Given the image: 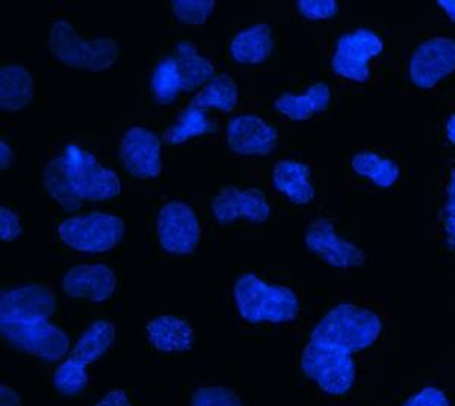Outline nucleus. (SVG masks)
I'll use <instances>...</instances> for the list:
<instances>
[{
    "mask_svg": "<svg viewBox=\"0 0 455 406\" xmlns=\"http://www.w3.org/2000/svg\"><path fill=\"white\" fill-rule=\"evenodd\" d=\"M172 5L178 20L188 25H202L212 16L216 4L212 0H175Z\"/></svg>",
    "mask_w": 455,
    "mask_h": 406,
    "instance_id": "30",
    "label": "nucleus"
},
{
    "mask_svg": "<svg viewBox=\"0 0 455 406\" xmlns=\"http://www.w3.org/2000/svg\"><path fill=\"white\" fill-rule=\"evenodd\" d=\"M49 46L58 61L90 72H104L113 66L119 55L117 43L109 38H98L93 42L83 40L72 25L64 20L53 23Z\"/></svg>",
    "mask_w": 455,
    "mask_h": 406,
    "instance_id": "3",
    "label": "nucleus"
},
{
    "mask_svg": "<svg viewBox=\"0 0 455 406\" xmlns=\"http://www.w3.org/2000/svg\"><path fill=\"white\" fill-rule=\"evenodd\" d=\"M96 406H131V403L124 391L116 390L108 393L104 399H100Z\"/></svg>",
    "mask_w": 455,
    "mask_h": 406,
    "instance_id": "36",
    "label": "nucleus"
},
{
    "mask_svg": "<svg viewBox=\"0 0 455 406\" xmlns=\"http://www.w3.org/2000/svg\"><path fill=\"white\" fill-rule=\"evenodd\" d=\"M57 308L53 294L40 285H27L0 296V323H27L49 320Z\"/></svg>",
    "mask_w": 455,
    "mask_h": 406,
    "instance_id": "9",
    "label": "nucleus"
},
{
    "mask_svg": "<svg viewBox=\"0 0 455 406\" xmlns=\"http://www.w3.org/2000/svg\"><path fill=\"white\" fill-rule=\"evenodd\" d=\"M446 240L455 249V170L451 171V182L448 187V201L445 205Z\"/></svg>",
    "mask_w": 455,
    "mask_h": 406,
    "instance_id": "35",
    "label": "nucleus"
},
{
    "mask_svg": "<svg viewBox=\"0 0 455 406\" xmlns=\"http://www.w3.org/2000/svg\"><path fill=\"white\" fill-rule=\"evenodd\" d=\"M228 143L240 155H267L275 149L276 131L257 115H240L228 124Z\"/></svg>",
    "mask_w": 455,
    "mask_h": 406,
    "instance_id": "16",
    "label": "nucleus"
},
{
    "mask_svg": "<svg viewBox=\"0 0 455 406\" xmlns=\"http://www.w3.org/2000/svg\"><path fill=\"white\" fill-rule=\"evenodd\" d=\"M150 343L163 352H184L192 349L193 330L181 319L163 315L148 326Z\"/></svg>",
    "mask_w": 455,
    "mask_h": 406,
    "instance_id": "18",
    "label": "nucleus"
},
{
    "mask_svg": "<svg viewBox=\"0 0 455 406\" xmlns=\"http://www.w3.org/2000/svg\"><path fill=\"white\" fill-rule=\"evenodd\" d=\"M274 49L272 34L267 25H255L235 36L231 44V55L242 64H259L269 57Z\"/></svg>",
    "mask_w": 455,
    "mask_h": 406,
    "instance_id": "20",
    "label": "nucleus"
},
{
    "mask_svg": "<svg viewBox=\"0 0 455 406\" xmlns=\"http://www.w3.org/2000/svg\"><path fill=\"white\" fill-rule=\"evenodd\" d=\"M34 83L27 68L6 66L0 70V108L19 111L31 102Z\"/></svg>",
    "mask_w": 455,
    "mask_h": 406,
    "instance_id": "19",
    "label": "nucleus"
},
{
    "mask_svg": "<svg viewBox=\"0 0 455 406\" xmlns=\"http://www.w3.org/2000/svg\"><path fill=\"white\" fill-rule=\"evenodd\" d=\"M193 406H243L233 391L227 388H201L195 393Z\"/></svg>",
    "mask_w": 455,
    "mask_h": 406,
    "instance_id": "31",
    "label": "nucleus"
},
{
    "mask_svg": "<svg viewBox=\"0 0 455 406\" xmlns=\"http://www.w3.org/2000/svg\"><path fill=\"white\" fill-rule=\"evenodd\" d=\"M124 225L119 217L93 212L62 221L58 234L62 243L79 252H107L124 237Z\"/></svg>",
    "mask_w": 455,
    "mask_h": 406,
    "instance_id": "6",
    "label": "nucleus"
},
{
    "mask_svg": "<svg viewBox=\"0 0 455 406\" xmlns=\"http://www.w3.org/2000/svg\"><path fill=\"white\" fill-rule=\"evenodd\" d=\"M439 5L446 11L451 20L455 21V0H439Z\"/></svg>",
    "mask_w": 455,
    "mask_h": 406,
    "instance_id": "39",
    "label": "nucleus"
},
{
    "mask_svg": "<svg viewBox=\"0 0 455 406\" xmlns=\"http://www.w3.org/2000/svg\"><path fill=\"white\" fill-rule=\"evenodd\" d=\"M158 234L161 246L166 252L187 255L196 247L201 229L190 206L182 202H172L161 210Z\"/></svg>",
    "mask_w": 455,
    "mask_h": 406,
    "instance_id": "10",
    "label": "nucleus"
},
{
    "mask_svg": "<svg viewBox=\"0 0 455 406\" xmlns=\"http://www.w3.org/2000/svg\"><path fill=\"white\" fill-rule=\"evenodd\" d=\"M116 276L113 270L102 264L76 266L66 273L62 288L73 298H84L92 302H104L111 298L116 290Z\"/></svg>",
    "mask_w": 455,
    "mask_h": 406,
    "instance_id": "15",
    "label": "nucleus"
},
{
    "mask_svg": "<svg viewBox=\"0 0 455 406\" xmlns=\"http://www.w3.org/2000/svg\"><path fill=\"white\" fill-rule=\"evenodd\" d=\"M455 70V42L450 38H435L416 51L410 64L413 83L420 88L435 87L440 79Z\"/></svg>",
    "mask_w": 455,
    "mask_h": 406,
    "instance_id": "11",
    "label": "nucleus"
},
{
    "mask_svg": "<svg viewBox=\"0 0 455 406\" xmlns=\"http://www.w3.org/2000/svg\"><path fill=\"white\" fill-rule=\"evenodd\" d=\"M237 99V85L233 77L229 75H219L212 77L207 87L195 96L190 107L196 109L218 108L229 113L235 107Z\"/></svg>",
    "mask_w": 455,
    "mask_h": 406,
    "instance_id": "24",
    "label": "nucleus"
},
{
    "mask_svg": "<svg viewBox=\"0 0 455 406\" xmlns=\"http://www.w3.org/2000/svg\"><path fill=\"white\" fill-rule=\"evenodd\" d=\"M330 98H331V93H330L328 85L315 84L313 87L308 88L306 94H302V96H295V94L281 96L275 103V108L287 115L289 119L299 122V120L311 117V114L321 113L326 109L330 103Z\"/></svg>",
    "mask_w": 455,
    "mask_h": 406,
    "instance_id": "21",
    "label": "nucleus"
},
{
    "mask_svg": "<svg viewBox=\"0 0 455 406\" xmlns=\"http://www.w3.org/2000/svg\"><path fill=\"white\" fill-rule=\"evenodd\" d=\"M152 92L156 102L171 103L173 99L182 92V81L175 57H167L161 60L152 75Z\"/></svg>",
    "mask_w": 455,
    "mask_h": 406,
    "instance_id": "27",
    "label": "nucleus"
},
{
    "mask_svg": "<svg viewBox=\"0 0 455 406\" xmlns=\"http://www.w3.org/2000/svg\"><path fill=\"white\" fill-rule=\"evenodd\" d=\"M44 187L47 193L52 195L53 199L66 210V211H76L83 205V201L78 195H75L72 186L68 182V171H66V163L64 156H58L49 161L44 169Z\"/></svg>",
    "mask_w": 455,
    "mask_h": 406,
    "instance_id": "25",
    "label": "nucleus"
},
{
    "mask_svg": "<svg viewBox=\"0 0 455 406\" xmlns=\"http://www.w3.org/2000/svg\"><path fill=\"white\" fill-rule=\"evenodd\" d=\"M175 60L181 75L182 92H192L214 77L212 62L201 57L192 43H180L175 49Z\"/></svg>",
    "mask_w": 455,
    "mask_h": 406,
    "instance_id": "22",
    "label": "nucleus"
},
{
    "mask_svg": "<svg viewBox=\"0 0 455 406\" xmlns=\"http://www.w3.org/2000/svg\"><path fill=\"white\" fill-rule=\"evenodd\" d=\"M446 131H448V139H451V143L455 144V115H452L448 122Z\"/></svg>",
    "mask_w": 455,
    "mask_h": 406,
    "instance_id": "40",
    "label": "nucleus"
},
{
    "mask_svg": "<svg viewBox=\"0 0 455 406\" xmlns=\"http://www.w3.org/2000/svg\"><path fill=\"white\" fill-rule=\"evenodd\" d=\"M302 370L330 394H345L355 382L351 354L332 346L310 341L302 354Z\"/></svg>",
    "mask_w": 455,
    "mask_h": 406,
    "instance_id": "4",
    "label": "nucleus"
},
{
    "mask_svg": "<svg viewBox=\"0 0 455 406\" xmlns=\"http://www.w3.org/2000/svg\"><path fill=\"white\" fill-rule=\"evenodd\" d=\"M0 330L14 347L43 360L58 361L68 354V335L47 320L0 323Z\"/></svg>",
    "mask_w": 455,
    "mask_h": 406,
    "instance_id": "7",
    "label": "nucleus"
},
{
    "mask_svg": "<svg viewBox=\"0 0 455 406\" xmlns=\"http://www.w3.org/2000/svg\"><path fill=\"white\" fill-rule=\"evenodd\" d=\"M212 212L220 223H231L240 217L263 223L269 219L270 208L263 193L257 188L242 191L228 187L212 202Z\"/></svg>",
    "mask_w": 455,
    "mask_h": 406,
    "instance_id": "14",
    "label": "nucleus"
},
{
    "mask_svg": "<svg viewBox=\"0 0 455 406\" xmlns=\"http://www.w3.org/2000/svg\"><path fill=\"white\" fill-rule=\"evenodd\" d=\"M306 244L334 267H357L364 263V253L355 244L337 237L328 220H315L307 232Z\"/></svg>",
    "mask_w": 455,
    "mask_h": 406,
    "instance_id": "13",
    "label": "nucleus"
},
{
    "mask_svg": "<svg viewBox=\"0 0 455 406\" xmlns=\"http://www.w3.org/2000/svg\"><path fill=\"white\" fill-rule=\"evenodd\" d=\"M20 219L16 212L11 211L5 206L0 208V238L4 242H11L20 237Z\"/></svg>",
    "mask_w": 455,
    "mask_h": 406,
    "instance_id": "33",
    "label": "nucleus"
},
{
    "mask_svg": "<svg viewBox=\"0 0 455 406\" xmlns=\"http://www.w3.org/2000/svg\"><path fill=\"white\" fill-rule=\"evenodd\" d=\"M212 129H214L212 123L208 120L207 114L204 109L188 107L181 114L178 123L173 124L164 134V143L181 144L192 137L212 132Z\"/></svg>",
    "mask_w": 455,
    "mask_h": 406,
    "instance_id": "28",
    "label": "nucleus"
},
{
    "mask_svg": "<svg viewBox=\"0 0 455 406\" xmlns=\"http://www.w3.org/2000/svg\"><path fill=\"white\" fill-rule=\"evenodd\" d=\"M85 367L87 365L81 364L73 358H68L66 362H62L53 376V384L57 386V390L61 391L66 396H75L79 391H83L88 382Z\"/></svg>",
    "mask_w": 455,
    "mask_h": 406,
    "instance_id": "29",
    "label": "nucleus"
},
{
    "mask_svg": "<svg viewBox=\"0 0 455 406\" xmlns=\"http://www.w3.org/2000/svg\"><path fill=\"white\" fill-rule=\"evenodd\" d=\"M124 167L137 178H156L161 171V143L143 128H131L120 144Z\"/></svg>",
    "mask_w": 455,
    "mask_h": 406,
    "instance_id": "12",
    "label": "nucleus"
},
{
    "mask_svg": "<svg viewBox=\"0 0 455 406\" xmlns=\"http://www.w3.org/2000/svg\"><path fill=\"white\" fill-rule=\"evenodd\" d=\"M0 406H20V397L10 386H0Z\"/></svg>",
    "mask_w": 455,
    "mask_h": 406,
    "instance_id": "37",
    "label": "nucleus"
},
{
    "mask_svg": "<svg viewBox=\"0 0 455 406\" xmlns=\"http://www.w3.org/2000/svg\"><path fill=\"white\" fill-rule=\"evenodd\" d=\"M381 334V320L377 314L354 305H339L326 314L313 332L311 341L332 346L355 354L377 341Z\"/></svg>",
    "mask_w": 455,
    "mask_h": 406,
    "instance_id": "1",
    "label": "nucleus"
},
{
    "mask_svg": "<svg viewBox=\"0 0 455 406\" xmlns=\"http://www.w3.org/2000/svg\"><path fill=\"white\" fill-rule=\"evenodd\" d=\"M62 156L68 182L81 201H107L119 195V176L99 164L93 155L76 146H68Z\"/></svg>",
    "mask_w": 455,
    "mask_h": 406,
    "instance_id": "5",
    "label": "nucleus"
},
{
    "mask_svg": "<svg viewBox=\"0 0 455 406\" xmlns=\"http://www.w3.org/2000/svg\"><path fill=\"white\" fill-rule=\"evenodd\" d=\"M234 298L238 313L251 323L290 322L299 311L298 298L291 290L263 283L254 273L238 279Z\"/></svg>",
    "mask_w": 455,
    "mask_h": 406,
    "instance_id": "2",
    "label": "nucleus"
},
{
    "mask_svg": "<svg viewBox=\"0 0 455 406\" xmlns=\"http://www.w3.org/2000/svg\"><path fill=\"white\" fill-rule=\"evenodd\" d=\"M403 406H450V401L443 394V391L428 386L416 393L413 397H410Z\"/></svg>",
    "mask_w": 455,
    "mask_h": 406,
    "instance_id": "34",
    "label": "nucleus"
},
{
    "mask_svg": "<svg viewBox=\"0 0 455 406\" xmlns=\"http://www.w3.org/2000/svg\"><path fill=\"white\" fill-rule=\"evenodd\" d=\"M352 167L358 175L372 179L377 186L387 188L394 186L399 178V167L394 161L383 160L378 155L360 154L352 160Z\"/></svg>",
    "mask_w": 455,
    "mask_h": 406,
    "instance_id": "26",
    "label": "nucleus"
},
{
    "mask_svg": "<svg viewBox=\"0 0 455 406\" xmlns=\"http://www.w3.org/2000/svg\"><path fill=\"white\" fill-rule=\"evenodd\" d=\"M381 38L368 29L341 36L332 58V68L337 75L364 83L369 77L368 62L383 51Z\"/></svg>",
    "mask_w": 455,
    "mask_h": 406,
    "instance_id": "8",
    "label": "nucleus"
},
{
    "mask_svg": "<svg viewBox=\"0 0 455 406\" xmlns=\"http://www.w3.org/2000/svg\"><path fill=\"white\" fill-rule=\"evenodd\" d=\"M298 8L310 20H323L336 16L339 5L334 0H299Z\"/></svg>",
    "mask_w": 455,
    "mask_h": 406,
    "instance_id": "32",
    "label": "nucleus"
},
{
    "mask_svg": "<svg viewBox=\"0 0 455 406\" xmlns=\"http://www.w3.org/2000/svg\"><path fill=\"white\" fill-rule=\"evenodd\" d=\"M11 160H12V152L10 146L5 141H0V167L6 169L11 164Z\"/></svg>",
    "mask_w": 455,
    "mask_h": 406,
    "instance_id": "38",
    "label": "nucleus"
},
{
    "mask_svg": "<svg viewBox=\"0 0 455 406\" xmlns=\"http://www.w3.org/2000/svg\"><path fill=\"white\" fill-rule=\"evenodd\" d=\"M308 176L310 169L306 164L296 161H280L274 170V184L293 203L306 205L315 197Z\"/></svg>",
    "mask_w": 455,
    "mask_h": 406,
    "instance_id": "17",
    "label": "nucleus"
},
{
    "mask_svg": "<svg viewBox=\"0 0 455 406\" xmlns=\"http://www.w3.org/2000/svg\"><path fill=\"white\" fill-rule=\"evenodd\" d=\"M114 328L108 322H96L92 324L83 337L78 339V343L73 349L72 356L75 361L81 364L88 365L104 355L105 352L113 345Z\"/></svg>",
    "mask_w": 455,
    "mask_h": 406,
    "instance_id": "23",
    "label": "nucleus"
}]
</instances>
